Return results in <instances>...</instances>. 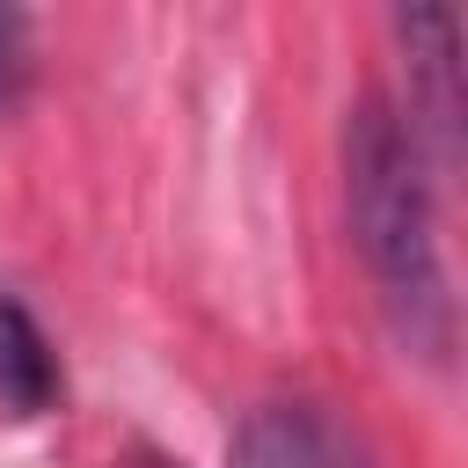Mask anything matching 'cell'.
Here are the masks:
<instances>
[{
  "label": "cell",
  "instance_id": "cell-1",
  "mask_svg": "<svg viewBox=\"0 0 468 468\" xmlns=\"http://www.w3.org/2000/svg\"><path fill=\"white\" fill-rule=\"evenodd\" d=\"M431 161L388 95H358L344 110V219L373 300L402 351L446 366L453 358V285L439 249V190Z\"/></svg>",
  "mask_w": 468,
  "mask_h": 468
},
{
  "label": "cell",
  "instance_id": "cell-2",
  "mask_svg": "<svg viewBox=\"0 0 468 468\" xmlns=\"http://www.w3.org/2000/svg\"><path fill=\"white\" fill-rule=\"evenodd\" d=\"M395 37H402V66H410V102L402 124L417 132L431 168L461 161V15L453 7H395Z\"/></svg>",
  "mask_w": 468,
  "mask_h": 468
},
{
  "label": "cell",
  "instance_id": "cell-3",
  "mask_svg": "<svg viewBox=\"0 0 468 468\" xmlns=\"http://www.w3.org/2000/svg\"><path fill=\"white\" fill-rule=\"evenodd\" d=\"M227 468H373V446L314 395H263L241 410Z\"/></svg>",
  "mask_w": 468,
  "mask_h": 468
},
{
  "label": "cell",
  "instance_id": "cell-4",
  "mask_svg": "<svg viewBox=\"0 0 468 468\" xmlns=\"http://www.w3.org/2000/svg\"><path fill=\"white\" fill-rule=\"evenodd\" d=\"M66 402V366L58 344L44 336V322L29 314V300L0 292V417L7 424H37Z\"/></svg>",
  "mask_w": 468,
  "mask_h": 468
},
{
  "label": "cell",
  "instance_id": "cell-5",
  "mask_svg": "<svg viewBox=\"0 0 468 468\" xmlns=\"http://www.w3.org/2000/svg\"><path fill=\"white\" fill-rule=\"evenodd\" d=\"M37 95V15L0 7V117H15Z\"/></svg>",
  "mask_w": 468,
  "mask_h": 468
},
{
  "label": "cell",
  "instance_id": "cell-6",
  "mask_svg": "<svg viewBox=\"0 0 468 468\" xmlns=\"http://www.w3.org/2000/svg\"><path fill=\"white\" fill-rule=\"evenodd\" d=\"M132 468H176V461H161V453H139V461H132Z\"/></svg>",
  "mask_w": 468,
  "mask_h": 468
}]
</instances>
